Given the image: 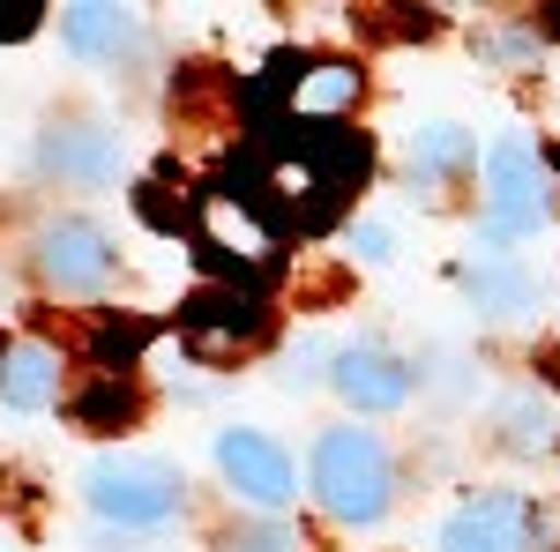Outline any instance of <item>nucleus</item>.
Returning a JSON list of instances; mask_svg holds the SVG:
<instances>
[{
  "mask_svg": "<svg viewBox=\"0 0 560 552\" xmlns=\"http://www.w3.org/2000/svg\"><path fill=\"white\" fill-rule=\"evenodd\" d=\"M351 179H366V142L337 120H269L255 142V202L261 216H292L300 232H322L345 210Z\"/></svg>",
  "mask_w": 560,
  "mask_h": 552,
  "instance_id": "nucleus-1",
  "label": "nucleus"
},
{
  "mask_svg": "<svg viewBox=\"0 0 560 552\" xmlns=\"http://www.w3.org/2000/svg\"><path fill=\"white\" fill-rule=\"evenodd\" d=\"M195 247L224 269L261 277L284 239H277V216H261V202L247 187H210V195H195Z\"/></svg>",
  "mask_w": 560,
  "mask_h": 552,
  "instance_id": "nucleus-5",
  "label": "nucleus"
},
{
  "mask_svg": "<svg viewBox=\"0 0 560 552\" xmlns=\"http://www.w3.org/2000/svg\"><path fill=\"white\" fill-rule=\"evenodd\" d=\"M68 45H75L83 60H120V52L142 45V31H135L128 8H97V0H83V8H68Z\"/></svg>",
  "mask_w": 560,
  "mask_h": 552,
  "instance_id": "nucleus-14",
  "label": "nucleus"
},
{
  "mask_svg": "<svg viewBox=\"0 0 560 552\" xmlns=\"http://www.w3.org/2000/svg\"><path fill=\"white\" fill-rule=\"evenodd\" d=\"M135 343H142V329H135V321H128V329H105V337H97V366H105V374H113V366H128Z\"/></svg>",
  "mask_w": 560,
  "mask_h": 552,
  "instance_id": "nucleus-19",
  "label": "nucleus"
},
{
  "mask_svg": "<svg viewBox=\"0 0 560 552\" xmlns=\"http://www.w3.org/2000/svg\"><path fill=\"white\" fill-rule=\"evenodd\" d=\"M224 552H300V538H292V530H277V522H261V530H232Z\"/></svg>",
  "mask_w": 560,
  "mask_h": 552,
  "instance_id": "nucleus-18",
  "label": "nucleus"
},
{
  "mask_svg": "<svg viewBox=\"0 0 560 552\" xmlns=\"http://www.w3.org/2000/svg\"><path fill=\"white\" fill-rule=\"evenodd\" d=\"M217 470H224V485H232L240 501H255V508H284V501H292V463H284V448H277L269 433H247V425L217 433Z\"/></svg>",
  "mask_w": 560,
  "mask_h": 552,
  "instance_id": "nucleus-9",
  "label": "nucleus"
},
{
  "mask_svg": "<svg viewBox=\"0 0 560 552\" xmlns=\"http://www.w3.org/2000/svg\"><path fill=\"white\" fill-rule=\"evenodd\" d=\"M351 247H359L366 261H382L388 255V224H359V232H351Z\"/></svg>",
  "mask_w": 560,
  "mask_h": 552,
  "instance_id": "nucleus-22",
  "label": "nucleus"
},
{
  "mask_svg": "<svg viewBox=\"0 0 560 552\" xmlns=\"http://www.w3.org/2000/svg\"><path fill=\"white\" fill-rule=\"evenodd\" d=\"M538 538V515L516 493H486V501H464V508L441 522V545L433 552H530Z\"/></svg>",
  "mask_w": 560,
  "mask_h": 552,
  "instance_id": "nucleus-8",
  "label": "nucleus"
},
{
  "mask_svg": "<svg viewBox=\"0 0 560 552\" xmlns=\"http://www.w3.org/2000/svg\"><path fill=\"white\" fill-rule=\"evenodd\" d=\"M314 493L337 522H382L388 508V448L359 425H329L314 441Z\"/></svg>",
  "mask_w": 560,
  "mask_h": 552,
  "instance_id": "nucleus-2",
  "label": "nucleus"
},
{
  "mask_svg": "<svg viewBox=\"0 0 560 552\" xmlns=\"http://www.w3.org/2000/svg\"><path fill=\"white\" fill-rule=\"evenodd\" d=\"M284 97V120H337V113H351L359 97H366V75L351 68V60H306V68H292V60H269V75H261L255 105L269 113Z\"/></svg>",
  "mask_w": 560,
  "mask_h": 552,
  "instance_id": "nucleus-6",
  "label": "nucleus"
},
{
  "mask_svg": "<svg viewBox=\"0 0 560 552\" xmlns=\"http://www.w3.org/2000/svg\"><path fill=\"white\" fill-rule=\"evenodd\" d=\"M38 277H45V292H60V298L105 292L113 284V239L90 216H60V224L38 232Z\"/></svg>",
  "mask_w": 560,
  "mask_h": 552,
  "instance_id": "nucleus-7",
  "label": "nucleus"
},
{
  "mask_svg": "<svg viewBox=\"0 0 560 552\" xmlns=\"http://www.w3.org/2000/svg\"><path fill=\"white\" fill-rule=\"evenodd\" d=\"M471 165V134L464 128H427L411 142V179H441V172Z\"/></svg>",
  "mask_w": 560,
  "mask_h": 552,
  "instance_id": "nucleus-17",
  "label": "nucleus"
},
{
  "mask_svg": "<svg viewBox=\"0 0 560 552\" xmlns=\"http://www.w3.org/2000/svg\"><path fill=\"white\" fill-rule=\"evenodd\" d=\"M83 493L105 522L150 530V522H165V515L179 508V470L158 463V456H97V463L83 470Z\"/></svg>",
  "mask_w": 560,
  "mask_h": 552,
  "instance_id": "nucleus-4",
  "label": "nucleus"
},
{
  "mask_svg": "<svg viewBox=\"0 0 560 552\" xmlns=\"http://www.w3.org/2000/svg\"><path fill=\"white\" fill-rule=\"evenodd\" d=\"M179 321H187L195 351H240V343H255V337H261V306H255V298H240V292L195 298Z\"/></svg>",
  "mask_w": 560,
  "mask_h": 552,
  "instance_id": "nucleus-12",
  "label": "nucleus"
},
{
  "mask_svg": "<svg viewBox=\"0 0 560 552\" xmlns=\"http://www.w3.org/2000/svg\"><path fill=\"white\" fill-rule=\"evenodd\" d=\"M38 15H45V8H31V0L0 8V38H8V45H15V38H31V31H38Z\"/></svg>",
  "mask_w": 560,
  "mask_h": 552,
  "instance_id": "nucleus-21",
  "label": "nucleus"
},
{
  "mask_svg": "<svg viewBox=\"0 0 560 552\" xmlns=\"http://www.w3.org/2000/svg\"><path fill=\"white\" fill-rule=\"evenodd\" d=\"M464 292L478 298V314H530V306H538V284L501 255L471 261V269H464Z\"/></svg>",
  "mask_w": 560,
  "mask_h": 552,
  "instance_id": "nucleus-15",
  "label": "nucleus"
},
{
  "mask_svg": "<svg viewBox=\"0 0 560 552\" xmlns=\"http://www.w3.org/2000/svg\"><path fill=\"white\" fill-rule=\"evenodd\" d=\"M329 381L345 388V403H359V411H396L411 396V366L382 343H345L329 359Z\"/></svg>",
  "mask_w": 560,
  "mask_h": 552,
  "instance_id": "nucleus-10",
  "label": "nucleus"
},
{
  "mask_svg": "<svg viewBox=\"0 0 560 552\" xmlns=\"http://www.w3.org/2000/svg\"><path fill=\"white\" fill-rule=\"evenodd\" d=\"M553 210V165L530 150V142H493L486 150V247H501V239H523V232H538V216Z\"/></svg>",
  "mask_w": 560,
  "mask_h": 552,
  "instance_id": "nucleus-3",
  "label": "nucleus"
},
{
  "mask_svg": "<svg viewBox=\"0 0 560 552\" xmlns=\"http://www.w3.org/2000/svg\"><path fill=\"white\" fill-rule=\"evenodd\" d=\"M38 165L52 179H75V187H113L120 179V142L105 128H90V120H68L38 142Z\"/></svg>",
  "mask_w": 560,
  "mask_h": 552,
  "instance_id": "nucleus-11",
  "label": "nucleus"
},
{
  "mask_svg": "<svg viewBox=\"0 0 560 552\" xmlns=\"http://www.w3.org/2000/svg\"><path fill=\"white\" fill-rule=\"evenodd\" d=\"M501 433H509V448H516V456H546V448H560V411H553V396L516 388V396L501 403Z\"/></svg>",
  "mask_w": 560,
  "mask_h": 552,
  "instance_id": "nucleus-16",
  "label": "nucleus"
},
{
  "mask_svg": "<svg viewBox=\"0 0 560 552\" xmlns=\"http://www.w3.org/2000/svg\"><path fill=\"white\" fill-rule=\"evenodd\" d=\"M322 359H329V351H322V343L306 337L300 351H292V359H284V366H292V374H284V381H292V388H306V381H322V374H314V366H322Z\"/></svg>",
  "mask_w": 560,
  "mask_h": 552,
  "instance_id": "nucleus-20",
  "label": "nucleus"
},
{
  "mask_svg": "<svg viewBox=\"0 0 560 552\" xmlns=\"http://www.w3.org/2000/svg\"><path fill=\"white\" fill-rule=\"evenodd\" d=\"M553 381H560V359H553Z\"/></svg>",
  "mask_w": 560,
  "mask_h": 552,
  "instance_id": "nucleus-23",
  "label": "nucleus"
},
{
  "mask_svg": "<svg viewBox=\"0 0 560 552\" xmlns=\"http://www.w3.org/2000/svg\"><path fill=\"white\" fill-rule=\"evenodd\" d=\"M60 396V351L52 343H8L0 351V403L8 411H45Z\"/></svg>",
  "mask_w": 560,
  "mask_h": 552,
  "instance_id": "nucleus-13",
  "label": "nucleus"
}]
</instances>
